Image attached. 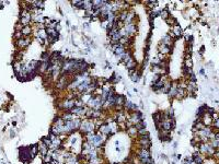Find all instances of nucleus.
<instances>
[{
	"instance_id": "f257e3e1",
	"label": "nucleus",
	"mask_w": 219,
	"mask_h": 164,
	"mask_svg": "<svg viewBox=\"0 0 219 164\" xmlns=\"http://www.w3.org/2000/svg\"><path fill=\"white\" fill-rule=\"evenodd\" d=\"M96 131V127H95L94 120L91 118H83L81 120V125L79 128V133L81 135H88V133H95Z\"/></svg>"
},
{
	"instance_id": "f03ea898",
	"label": "nucleus",
	"mask_w": 219,
	"mask_h": 164,
	"mask_svg": "<svg viewBox=\"0 0 219 164\" xmlns=\"http://www.w3.org/2000/svg\"><path fill=\"white\" fill-rule=\"evenodd\" d=\"M136 155L139 162L141 164H149L150 162L153 161L152 157H151V152L149 149H143V148H137L136 152L134 153Z\"/></svg>"
},
{
	"instance_id": "7ed1b4c3",
	"label": "nucleus",
	"mask_w": 219,
	"mask_h": 164,
	"mask_svg": "<svg viewBox=\"0 0 219 164\" xmlns=\"http://www.w3.org/2000/svg\"><path fill=\"white\" fill-rule=\"evenodd\" d=\"M198 152L202 153L203 155H205L206 158H212L213 159L214 152H215V149L210 145L209 142H202L200 145H198Z\"/></svg>"
},
{
	"instance_id": "20e7f679",
	"label": "nucleus",
	"mask_w": 219,
	"mask_h": 164,
	"mask_svg": "<svg viewBox=\"0 0 219 164\" xmlns=\"http://www.w3.org/2000/svg\"><path fill=\"white\" fill-rule=\"evenodd\" d=\"M32 36L29 37H23L21 40H18V41H14V45H16V51H24L26 48L29 47L30 44L32 43Z\"/></svg>"
},
{
	"instance_id": "39448f33",
	"label": "nucleus",
	"mask_w": 219,
	"mask_h": 164,
	"mask_svg": "<svg viewBox=\"0 0 219 164\" xmlns=\"http://www.w3.org/2000/svg\"><path fill=\"white\" fill-rule=\"evenodd\" d=\"M136 145H137V148L150 149V147H151L150 135H145V136L138 137V138L136 139Z\"/></svg>"
},
{
	"instance_id": "423d86ee",
	"label": "nucleus",
	"mask_w": 219,
	"mask_h": 164,
	"mask_svg": "<svg viewBox=\"0 0 219 164\" xmlns=\"http://www.w3.org/2000/svg\"><path fill=\"white\" fill-rule=\"evenodd\" d=\"M144 120V115L140 110H137V112H133V113H129L128 115V118H127V122L132 125V126H135L136 124L140 123Z\"/></svg>"
},
{
	"instance_id": "0eeeda50",
	"label": "nucleus",
	"mask_w": 219,
	"mask_h": 164,
	"mask_svg": "<svg viewBox=\"0 0 219 164\" xmlns=\"http://www.w3.org/2000/svg\"><path fill=\"white\" fill-rule=\"evenodd\" d=\"M32 159H33V157L30 152V147H23L20 149V160L21 161L28 163V162L32 161Z\"/></svg>"
},
{
	"instance_id": "6e6552de",
	"label": "nucleus",
	"mask_w": 219,
	"mask_h": 164,
	"mask_svg": "<svg viewBox=\"0 0 219 164\" xmlns=\"http://www.w3.org/2000/svg\"><path fill=\"white\" fill-rule=\"evenodd\" d=\"M192 157H193L194 162L196 164H205V162H206V157L203 155L202 153H200L198 150H195V151L193 152Z\"/></svg>"
},
{
	"instance_id": "1a4fd4ad",
	"label": "nucleus",
	"mask_w": 219,
	"mask_h": 164,
	"mask_svg": "<svg viewBox=\"0 0 219 164\" xmlns=\"http://www.w3.org/2000/svg\"><path fill=\"white\" fill-rule=\"evenodd\" d=\"M128 76H129L130 80L133 82H138L140 80V76H141V72H140V70L136 69H133V70H128Z\"/></svg>"
},
{
	"instance_id": "9d476101",
	"label": "nucleus",
	"mask_w": 219,
	"mask_h": 164,
	"mask_svg": "<svg viewBox=\"0 0 219 164\" xmlns=\"http://www.w3.org/2000/svg\"><path fill=\"white\" fill-rule=\"evenodd\" d=\"M171 33L174 35L175 38H179V37H181L182 35H183V28H182L181 25H180V24L178 23V24H175L174 26H172Z\"/></svg>"
},
{
	"instance_id": "9b49d317",
	"label": "nucleus",
	"mask_w": 219,
	"mask_h": 164,
	"mask_svg": "<svg viewBox=\"0 0 219 164\" xmlns=\"http://www.w3.org/2000/svg\"><path fill=\"white\" fill-rule=\"evenodd\" d=\"M46 32H47L48 37L53 38L55 42L58 41V40L61 38V34H59V32H57L55 28H46Z\"/></svg>"
},
{
	"instance_id": "f8f14e48",
	"label": "nucleus",
	"mask_w": 219,
	"mask_h": 164,
	"mask_svg": "<svg viewBox=\"0 0 219 164\" xmlns=\"http://www.w3.org/2000/svg\"><path fill=\"white\" fill-rule=\"evenodd\" d=\"M176 93H178V81L176 82H172V85L171 88H170V90H169L168 92V96L170 98H175V96H176Z\"/></svg>"
},
{
	"instance_id": "ddd939ff",
	"label": "nucleus",
	"mask_w": 219,
	"mask_h": 164,
	"mask_svg": "<svg viewBox=\"0 0 219 164\" xmlns=\"http://www.w3.org/2000/svg\"><path fill=\"white\" fill-rule=\"evenodd\" d=\"M37 147H38V153H40L42 157L46 155L48 153V151H49V148H48L47 145H45V143L42 141V140L37 143Z\"/></svg>"
},
{
	"instance_id": "4468645a",
	"label": "nucleus",
	"mask_w": 219,
	"mask_h": 164,
	"mask_svg": "<svg viewBox=\"0 0 219 164\" xmlns=\"http://www.w3.org/2000/svg\"><path fill=\"white\" fill-rule=\"evenodd\" d=\"M126 133H127V136L130 137L132 139L138 138V129H137L135 126L128 127V128L126 129Z\"/></svg>"
},
{
	"instance_id": "2eb2a0df",
	"label": "nucleus",
	"mask_w": 219,
	"mask_h": 164,
	"mask_svg": "<svg viewBox=\"0 0 219 164\" xmlns=\"http://www.w3.org/2000/svg\"><path fill=\"white\" fill-rule=\"evenodd\" d=\"M200 120H202V123L207 127H212V125H213V117H212V115H209V114H207V113L204 114L203 117L200 118Z\"/></svg>"
},
{
	"instance_id": "dca6fc26",
	"label": "nucleus",
	"mask_w": 219,
	"mask_h": 164,
	"mask_svg": "<svg viewBox=\"0 0 219 164\" xmlns=\"http://www.w3.org/2000/svg\"><path fill=\"white\" fill-rule=\"evenodd\" d=\"M132 58H133V55H132V51H130V49H127V51H125L124 54L122 55V57H121V58H120V59H118V60H120V61H122V63H124V65H125V63H126L127 61H128V60H129V59H132Z\"/></svg>"
},
{
	"instance_id": "f3484780",
	"label": "nucleus",
	"mask_w": 219,
	"mask_h": 164,
	"mask_svg": "<svg viewBox=\"0 0 219 164\" xmlns=\"http://www.w3.org/2000/svg\"><path fill=\"white\" fill-rule=\"evenodd\" d=\"M21 33H22V35L24 37H29V36H32V35H33V28H32L31 25L23 26Z\"/></svg>"
},
{
	"instance_id": "a211bd4d",
	"label": "nucleus",
	"mask_w": 219,
	"mask_h": 164,
	"mask_svg": "<svg viewBox=\"0 0 219 164\" xmlns=\"http://www.w3.org/2000/svg\"><path fill=\"white\" fill-rule=\"evenodd\" d=\"M188 96V92H186V89H182V88H178V93H176V96L175 98L176 100H183Z\"/></svg>"
},
{
	"instance_id": "6ab92c4d",
	"label": "nucleus",
	"mask_w": 219,
	"mask_h": 164,
	"mask_svg": "<svg viewBox=\"0 0 219 164\" xmlns=\"http://www.w3.org/2000/svg\"><path fill=\"white\" fill-rule=\"evenodd\" d=\"M59 116L63 118L64 122H69V120H73V118H76V117L73 116V115L70 113V112H61Z\"/></svg>"
},
{
	"instance_id": "aec40b11",
	"label": "nucleus",
	"mask_w": 219,
	"mask_h": 164,
	"mask_svg": "<svg viewBox=\"0 0 219 164\" xmlns=\"http://www.w3.org/2000/svg\"><path fill=\"white\" fill-rule=\"evenodd\" d=\"M125 67H126L128 70H133V69H136L137 68V61L135 60V58H132V59H129L128 61H127L126 63H125Z\"/></svg>"
},
{
	"instance_id": "412c9836",
	"label": "nucleus",
	"mask_w": 219,
	"mask_h": 164,
	"mask_svg": "<svg viewBox=\"0 0 219 164\" xmlns=\"http://www.w3.org/2000/svg\"><path fill=\"white\" fill-rule=\"evenodd\" d=\"M172 80L171 79H169V80H167V81L164 82V84H163V86H162V89H161V93H165V94H168V92H169V90H170V88H171V85H172Z\"/></svg>"
},
{
	"instance_id": "4be33fe9",
	"label": "nucleus",
	"mask_w": 219,
	"mask_h": 164,
	"mask_svg": "<svg viewBox=\"0 0 219 164\" xmlns=\"http://www.w3.org/2000/svg\"><path fill=\"white\" fill-rule=\"evenodd\" d=\"M170 16H171V13H170V10H169V9H167V8H165V9L160 10V14H159V16H160L162 20H164V21H165V20H168Z\"/></svg>"
},
{
	"instance_id": "5701e85b",
	"label": "nucleus",
	"mask_w": 219,
	"mask_h": 164,
	"mask_svg": "<svg viewBox=\"0 0 219 164\" xmlns=\"http://www.w3.org/2000/svg\"><path fill=\"white\" fill-rule=\"evenodd\" d=\"M162 117H163V113L162 112H157V113L153 114V122H155V124L156 125H159L160 124V122L162 120Z\"/></svg>"
},
{
	"instance_id": "b1692460",
	"label": "nucleus",
	"mask_w": 219,
	"mask_h": 164,
	"mask_svg": "<svg viewBox=\"0 0 219 164\" xmlns=\"http://www.w3.org/2000/svg\"><path fill=\"white\" fill-rule=\"evenodd\" d=\"M122 80V77L120 76V75H117L116 72H114L113 75L111 76V78H110V80H108V82L110 83H113V84H115V83H117V82H120Z\"/></svg>"
},
{
	"instance_id": "393cba45",
	"label": "nucleus",
	"mask_w": 219,
	"mask_h": 164,
	"mask_svg": "<svg viewBox=\"0 0 219 164\" xmlns=\"http://www.w3.org/2000/svg\"><path fill=\"white\" fill-rule=\"evenodd\" d=\"M183 68H193V60H192V58L183 59Z\"/></svg>"
},
{
	"instance_id": "a878e982",
	"label": "nucleus",
	"mask_w": 219,
	"mask_h": 164,
	"mask_svg": "<svg viewBox=\"0 0 219 164\" xmlns=\"http://www.w3.org/2000/svg\"><path fill=\"white\" fill-rule=\"evenodd\" d=\"M71 4H73L75 8H77V9L82 10V8H83V1L82 0H73V1H71Z\"/></svg>"
},
{
	"instance_id": "bb28decb",
	"label": "nucleus",
	"mask_w": 219,
	"mask_h": 164,
	"mask_svg": "<svg viewBox=\"0 0 219 164\" xmlns=\"http://www.w3.org/2000/svg\"><path fill=\"white\" fill-rule=\"evenodd\" d=\"M30 152H31V154L33 158L36 157V154L38 153V147L37 145H30Z\"/></svg>"
},
{
	"instance_id": "cd10ccee",
	"label": "nucleus",
	"mask_w": 219,
	"mask_h": 164,
	"mask_svg": "<svg viewBox=\"0 0 219 164\" xmlns=\"http://www.w3.org/2000/svg\"><path fill=\"white\" fill-rule=\"evenodd\" d=\"M165 22H167V24H168V25L171 26V28H172V26H174L175 24H178V21H176V19H175V18H173L172 16H169V19L165 20Z\"/></svg>"
},
{
	"instance_id": "c85d7f7f",
	"label": "nucleus",
	"mask_w": 219,
	"mask_h": 164,
	"mask_svg": "<svg viewBox=\"0 0 219 164\" xmlns=\"http://www.w3.org/2000/svg\"><path fill=\"white\" fill-rule=\"evenodd\" d=\"M146 126H147V124H146V122H145V120H143V122H140V123H138V124H136V125H135V127H136L138 130L145 129V128H146Z\"/></svg>"
},
{
	"instance_id": "c756f323",
	"label": "nucleus",
	"mask_w": 219,
	"mask_h": 164,
	"mask_svg": "<svg viewBox=\"0 0 219 164\" xmlns=\"http://www.w3.org/2000/svg\"><path fill=\"white\" fill-rule=\"evenodd\" d=\"M183 164H196L195 162H194V160H193V157L192 155H190V157H186V158L183 160Z\"/></svg>"
},
{
	"instance_id": "7c9ffc66",
	"label": "nucleus",
	"mask_w": 219,
	"mask_h": 164,
	"mask_svg": "<svg viewBox=\"0 0 219 164\" xmlns=\"http://www.w3.org/2000/svg\"><path fill=\"white\" fill-rule=\"evenodd\" d=\"M24 36L22 35L21 32H14V34H13V38H14V41H18V40H21L23 38Z\"/></svg>"
},
{
	"instance_id": "2f4dec72",
	"label": "nucleus",
	"mask_w": 219,
	"mask_h": 164,
	"mask_svg": "<svg viewBox=\"0 0 219 164\" xmlns=\"http://www.w3.org/2000/svg\"><path fill=\"white\" fill-rule=\"evenodd\" d=\"M22 28H23V25L18 21V22L16 23V25H14V32H21L22 31Z\"/></svg>"
},
{
	"instance_id": "473e14b6",
	"label": "nucleus",
	"mask_w": 219,
	"mask_h": 164,
	"mask_svg": "<svg viewBox=\"0 0 219 164\" xmlns=\"http://www.w3.org/2000/svg\"><path fill=\"white\" fill-rule=\"evenodd\" d=\"M214 130H219V118L216 120H214L213 122V125H212Z\"/></svg>"
},
{
	"instance_id": "72a5a7b5",
	"label": "nucleus",
	"mask_w": 219,
	"mask_h": 164,
	"mask_svg": "<svg viewBox=\"0 0 219 164\" xmlns=\"http://www.w3.org/2000/svg\"><path fill=\"white\" fill-rule=\"evenodd\" d=\"M200 73L202 75V76H205V69H203V68H202V69L200 70Z\"/></svg>"
},
{
	"instance_id": "f704fd0d",
	"label": "nucleus",
	"mask_w": 219,
	"mask_h": 164,
	"mask_svg": "<svg viewBox=\"0 0 219 164\" xmlns=\"http://www.w3.org/2000/svg\"><path fill=\"white\" fill-rule=\"evenodd\" d=\"M178 147V142L175 141V142H173V148H176Z\"/></svg>"
},
{
	"instance_id": "c9c22d12",
	"label": "nucleus",
	"mask_w": 219,
	"mask_h": 164,
	"mask_svg": "<svg viewBox=\"0 0 219 164\" xmlns=\"http://www.w3.org/2000/svg\"><path fill=\"white\" fill-rule=\"evenodd\" d=\"M112 164H124V162H114V163Z\"/></svg>"
},
{
	"instance_id": "e433bc0d",
	"label": "nucleus",
	"mask_w": 219,
	"mask_h": 164,
	"mask_svg": "<svg viewBox=\"0 0 219 164\" xmlns=\"http://www.w3.org/2000/svg\"><path fill=\"white\" fill-rule=\"evenodd\" d=\"M82 164H92V163H90V162H86V163H82Z\"/></svg>"
},
{
	"instance_id": "4c0bfd02",
	"label": "nucleus",
	"mask_w": 219,
	"mask_h": 164,
	"mask_svg": "<svg viewBox=\"0 0 219 164\" xmlns=\"http://www.w3.org/2000/svg\"><path fill=\"white\" fill-rule=\"evenodd\" d=\"M218 164H219V162H218Z\"/></svg>"
},
{
	"instance_id": "58836bf2",
	"label": "nucleus",
	"mask_w": 219,
	"mask_h": 164,
	"mask_svg": "<svg viewBox=\"0 0 219 164\" xmlns=\"http://www.w3.org/2000/svg\"><path fill=\"white\" fill-rule=\"evenodd\" d=\"M218 162H219V161H218Z\"/></svg>"
}]
</instances>
